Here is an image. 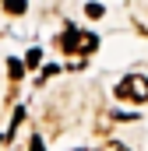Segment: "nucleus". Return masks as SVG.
<instances>
[{
    "instance_id": "obj_6",
    "label": "nucleus",
    "mask_w": 148,
    "mask_h": 151,
    "mask_svg": "<svg viewBox=\"0 0 148 151\" xmlns=\"http://www.w3.org/2000/svg\"><path fill=\"white\" fill-rule=\"evenodd\" d=\"M39 56H42L39 49H28V56H25V63H32V67H36V63H39Z\"/></svg>"
},
{
    "instance_id": "obj_3",
    "label": "nucleus",
    "mask_w": 148,
    "mask_h": 151,
    "mask_svg": "<svg viewBox=\"0 0 148 151\" xmlns=\"http://www.w3.org/2000/svg\"><path fill=\"white\" fill-rule=\"evenodd\" d=\"M7 74H11V77H21V74H25V67H21L18 60H7Z\"/></svg>"
},
{
    "instance_id": "obj_5",
    "label": "nucleus",
    "mask_w": 148,
    "mask_h": 151,
    "mask_svg": "<svg viewBox=\"0 0 148 151\" xmlns=\"http://www.w3.org/2000/svg\"><path fill=\"white\" fill-rule=\"evenodd\" d=\"M85 14H88V18H102V7H99V4H88Z\"/></svg>"
},
{
    "instance_id": "obj_8",
    "label": "nucleus",
    "mask_w": 148,
    "mask_h": 151,
    "mask_svg": "<svg viewBox=\"0 0 148 151\" xmlns=\"http://www.w3.org/2000/svg\"><path fill=\"white\" fill-rule=\"evenodd\" d=\"M32 151H42V141L39 137H32Z\"/></svg>"
},
{
    "instance_id": "obj_7",
    "label": "nucleus",
    "mask_w": 148,
    "mask_h": 151,
    "mask_svg": "<svg viewBox=\"0 0 148 151\" xmlns=\"http://www.w3.org/2000/svg\"><path fill=\"white\" fill-rule=\"evenodd\" d=\"M99 151H127V148H123V144H116V141H113V144H102V148H99Z\"/></svg>"
},
{
    "instance_id": "obj_2",
    "label": "nucleus",
    "mask_w": 148,
    "mask_h": 151,
    "mask_svg": "<svg viewBox=\"0 0 148 151\" xmlns=\"http://www.w3.org/2000/svg\"><path fill=\"white\" fill-rule=\"evenodd\" d=\"M60 46H64V49H81V53H92L99 42H95V35H88V32H74V28H67V32H64V39H60Z\"/></svg>"
},
{
    "instance_id": "obj_1",
    "label": "nucleus",
    "mask_w": 148,
    "mask_h": 151,
    "mask_svg": "<svg viewBox=\"0 0 148 151\" xmlns=\"http://www.w3.org/2000/svg\"><path fill=\"white\" fill-rule=\"evenodd\" d=\"M116 99H123V102H148V77L141 74H131L120 81V88H116Z\"/></svg>"
},
{
    "instance_id": "obj_4",
    "label": "nucleus",
    "mask_w": 148,
    "mask_h": 151,
    "mask_svg": "<svg viewBox=\"0 0 148 151\" xmlns=\"http://www.w3.org/2000/svg\"><path fill=\"white\" fill-rule=\"evenodd\" d=\"M7 11L11 14H25V0H7Z\"/></svg>"
}]
</instances>
